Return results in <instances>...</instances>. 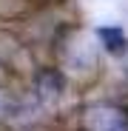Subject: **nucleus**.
Segmentation results:
<instances>
[{"label":"nucleus","mask_w":128,"mask_h":131,"mask_svg":"<svg viewBox=\"0 0 128 131\" xmlns=\"http://www.w3.org/2000/svg\"><path fill=\"white\" fill-rule=\"evenodd\" d=\"M0 69L14 77H34L40 71L31 43H26L20 34L9 29H0Z\"/></svg>","instance_id":"obj_1"},{"label":"nucleus","mask_w":128,"mask_h":131,"mask_svg":"<svg viewBox=\"0 0 128 131\" xmlns=\"http://www.w3.org/2000/svg\"><path fill=\"white\" fill-rule=\"evenodd\" d=\"M83 131H128V108L117 103H94L83 111Z\"/></svg>","instance_id":"obj_2"},{"label":"nucleus","mask_w":128,"mask_h":131,"mask_svg":"<svg viewBox=\"0 0 128 131\" xmlns=\"http://www.w3.org/2000/svg\"><path fill=\"white\" fill-rule=\"evenodd\" d=\"M31 94L40 105H57L68 91V77L63 74L57 66H43V69L31 77Z\"/></svg>","instance_id":"obj_3"},{"label":"nucleus","mask_w":128,"mask_h":131,"mask_svg":"<svg viewBox=\"0 0 128 131\" xmlns=\"http://www.w3.org/2000/svg\"><path fill=\"white\" fill-rule=\"evenodd\" d=\"M51 0H0V23H20L31 20L43 9H49Z\"/></svg>","instance_id":"obj_4"},{"label":"nucleus","mask_w":128,"mask_h":131,"mask_svg":"<svg viewBox=\"0 0 128 131\" xmlns=\"http://www.w3.org/2000/svg\"><path fill=\"white\" fill-rule=\"evenodd\" d=\"M94 37H97V43L102 46V51L111 54V57H122V54L128 51V34H125V29L117 26V23L97 26Z\"/></svg>","instance_id":"obj_5"},{"label":"nucleus","mask_w":128,"mask_h":131,"mask_svg":"<svg viewBox=\"0 0 128 131\" xmlns=\"http://www.w3.org/2000/svg\"><path fill=\"white\" fill-rule=\"evenodd\" d=\"M17 108H20V105L11 100V94H9L6 89H0V117H11Z\"/></svg>","instance_id":"obj_6"}]
</instances>
